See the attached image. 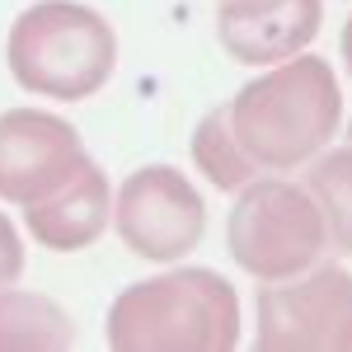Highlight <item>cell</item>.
Instances as JSON below:
<instances>
[{"instance_id": "6da1fadb", "label": "cell", "mask_w": 352, "mask_h": 352, "mask_svg": "<svg viewBox=\"0 0 352 352\" xmlns=\"http://www.w3.org/2000/svg\"><path fill=\"white\" fill-rule=\"evenodd\" d=\"M221 118L235 151L258 179L292 174L338 136V118H343L338 76L324 56L296 52L244 85L221 109Z\"/></svg>"}, {"instance_id": "7a4b0ae2", "label": "cell", "mask_w": 352, "mask_h": 352, "mask_svg": "<svg viewBox=\"0 0 352 352\" xmlns=\"http://www.w3.org/2000/svg\"><path fill=\"white\" fill-rule=\"evenodd\" d=\"M104 338L118 352H230L240 348V296L212 268H174L113 300Z\"/></svg>"}, {"instance_id": "3957f363", "label": "cell", "mask_w": 352, "mask_h": 352, "mask_svg": "<svg viewBox=\"0 0 352 352\" xmlns=\"http://www.w3.org/2000/svg\"><path fill=\"white\" fill-rule=\"evenodd\" d=\"M10 76L28 94L80 104L113 80L118 33L113 24L76 0H38L10 24Z\"/></svg>"}, {"instance_id": "277c9868", "label": "cell", "mask_w": 352, "mask_h": 352, "mask_svg": "<svg viewBox=\"0 0 352 352\" xmlns=\"http://www.w3.org/2000/svg\"><path fill=\"white\" fill-rule=\"evenodd\" d=\"M230 258L258 282H282L315 268L329 249L324 217L315 197L287 179H254L240 188V202L226 221Z\"/></svg>"}, {"instance_id": "5b68a950", "label": "cell", "mask_w": 352, "mask_h": 352, "mask_svg": "<svg viewBox=\"0 0 352 352\" xmlns=\"http://www.w3.org/2000/svg\"><path fill=\"white\" fill-rule=\"evenodd\" d=\"M258 352H352V272L320 263L258 287Z\"/></svg>"}, {"instance_id": "8992f818", "label": "cell", "mask_w": 352, "mask_h": 352, "mask_svg": "<svg viewBox=\"0 0 352 352\" xmlns=\"http://www.w3.org/2000/svg\"><path fill=\"white\" fill-rule=\"evenodd\" d=\"M113 226L136 258L174 263L202 244L207 207L202 192L188 184V174H179L174 164H141L118 188Z\"/></svg>"}, {"instance_id": "52a82bcc", "label": "cell", "mask_w": 352, "mask_h": 352, "mask_svg": "<svg viewBox=\"0 0 352 352\" xmlns=\"http://www.w3.org/2000/svg\"><path fill=\"white\" fill-rule=\"evenodd\" d=\"M85 160V141L66 118L38 109L0 113V202L28 207L61 188Z\"/></svg>"}, {"instance_id": "ba28073f", "label": "cell", "mask_w": 352, "mask_h": 352, "mask_svg": "<svg viewBox=\"0 0 352 352\" xmlns=\"http://www.w3.org/2000/svg\"><path fill=\"white\" fill-rule=\"evenodd\" d=\"M320 24V0H221L217 10V38L240 66H277L305 52Z\"/></svg>"}, {"instance_id": "9c48e42d", "label": "cell", "mask_w": 352, "mask_h": 352, "mask_svg": "<svg viewBox=\"0 0 352 352\" xmlns=\"http://www.w3.org/2000/svg\"><path fill=\"white\" fill-rule=\"evenodd\" d=\"M109 221H113V188H109V174L94 160H85L61 188H52L47 197L24 207L28 235L52 254L89 249L109 230Z\"/></svg>"}, {"instance_id": "30bf717a", "label": "cell", "mask_w": 352, "mask_h": 352, "mask_svg": "<svg viewBox=\"0 0 352 352\" xmlns=\"http://www.w3.org/2000/svg\"><path fill=\"white\" fill-rule=\"evenodd\" d=\"M76 324L52 296L38 292H0V352H61L71 348Z\"/></svg>"}, {"instance_id": "8fae6325", "label": "cell", "mask_w": 352, "mask_h": 352, "mask_svg": "<svg viewBox=\"0 0 352 352\" xmlns=\"http://www.w3.org/2000/svg\"><path fill=\"white\" fill-rule=\"evenodd\" d=\"M305 192L315 197V207L324 217L329 249H338V258H352V146L324 151L310 164Z\"/></svg>"}, {"instance_id": "7c38bea8", "label": "cell", "mask_w": 352, "mask_h": 352, "mask_svg": "<svg viewBox=\"0 0 352 352\" xmlns=\"http://www.w3.org/2000/svg\"><path fill=\"white\" fill-rule=\"evenodd\" d=\"M192 160H197V169H202L221 192H235V188H244V184L258 179V174L244 164V155L235 151L221 109H212L202 122H197V132H192Z\"/></svg>"}, {"instance_id": "4fadbf2b", "label": "cell", "mask_w": 352, "mask_h": 352, "mask_svg": "<svg viewBox=\"0 0 352 352\" xmlns=\"http://www.w3.org/2000/svg\"><path fill=\"white\" fill-rule=\"evenodd\" d=\"M24 272V244H19V230L10 226V217L0 212V292L14 287Z\"/></svg>"}, {"instance_id": "5bb4252c", "label": "cell", "mask_w": 352, "mask_h": 352, "mask_svg": "<svg viewBox=\"0 0 352 352\" xmlns=\"http://www.w3.org/2000/svg\"><path fill=\"white\" fill-rule=\"evenodd\" d=\"M338 47H343V66H348V76H352V19L343 24V38H338Z\"/></svg>"}, {"instance_id": "9a60e30c", "label": "cell", "mask_w": 352, "mask_h": 352, "mask_svg": "<svg viewBox=\"0 0 352 352\" xmlns=\"http://www.w3.org/2000/svg\"><path fill=\"white\" fill-rule=\"evenodd\" d=\"M348 136H352V127H348Z\"/></svg>"}]
</instances>
